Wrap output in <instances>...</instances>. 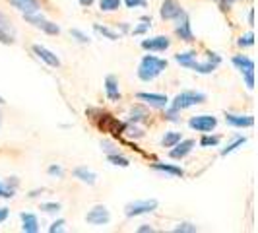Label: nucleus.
<instances>
[{
	"instance_id": "1",
	"label": "nucleus",
	"mask_w": 258,
	"mask_h": 233,
	"mask_svg": "<svg viewBox=\"0 0 258 233\" xmlns=\"http://www.w3.org/2000/svg\"><path fill=\"white\" fill-rule=\"evenodd\" d=\"M175 61L181 66H184V68H190L194 72H198V74H212V72L220 66L221 56L218 52H208V61L206 63H200V61L196 59V52L188 51V52H179V54H175Z\"/></svg>"
},
{
	"instance_id": "2",
	"label": "nucleus",
	"mask_w": 258,
	"mask_h": 233,
	"mask_svg": "<svg viewBox=\"0 0 258 233\" xmlns=\"http://www.w3.org/2000/svg\"><path fill=\"white\" fill-rule=\"evenodd\" d=\"M165 68H167V61L165 59H157L154 54H146L142 61H140V66H138V78L142 82H152Z\"/></svg>"
},
{
	"instance_id": "3",
	"label": "nucleus",
	"mask_w": 258,
	"mask_h": 233,
	"mask_svg": "<svg viewBox=\"0 0 258 233\" xmlns=\"http://www.w3.org/2000/svg\"><path fill=\"white\" fill-rule=\"evenodd\" d=\"M206 101V93H202V91H192V90H186V91H181V93H177L175 95V99H173V103L169 109H173V111H182V109H188V107H194V105H200Z\"/></svg>"
},
{
	"instance_id": "4",
	"label": "nucleus",
	"mask_w": 258,
	"mask_h": 233,
	"mask_svg": "<svg viewBox=\"0 0 258 233\" xmlns=\"http://www.w3.org/2000/svg\"><path fill=\"white\" fill-rule=\"evenodd\" d=\"M233 66L245 76V84L248 90H252L254 88V61L250 59V56H246V54H235L231 59Z\"/></svg>"
},
{
	"instance_id": "5",
	"label": "nucleus",
	"mask_w": 258,
	"mask_h": 233,
	"mask_svg": "<svg viewBox=\"0 0 258 233\" xmlns=\"http://www.w3.org/2000/svg\"><path fill=\"white\" fill-rule=\"evenodd\" d=\"M157 210V200L150 198V200H134L128 202L124 206V216L126 218H136V216H142V214H152Z\"/></svg>"
},
{
	"instance_id": "6",
	"label": "nucleus",
	"mask_w": 258,
	"mask_h": 233,
	"mask_svg": "<svg viewBox=\"0 0 258 233\" xmlns=\"http://www.w3.org/2000/svg\"><path fill=\"white\" fill-rule=\"evenodd\" d=\"M97 127L101 132H109V134H113V136H120L122 132H124V123H120L118 119H115L113 115H109V113H101L99 115V121H97Z\"/></svg>"
},
{
	"instance_id": "7",
	"label": "nucleus",
	"mask_w": 258,
	"mask_h": 233,
	"mask_svg": "<svg viewBox=\"0 0 258 233\" xmlns=\"http://www.w3.org/2000/svg\"><path fill=\"white\" fill-rule=\"evenodd\" d=\"M188 127L196 132H212V130L218 127V119L214 115H196V116H190L188 119Z\"/></svg>"
},
{
	"instance_id": "8",
	"label": "nucleus",
	"mask_w": 258,
	"mask_h": 233,
	"mask_svg": "<svg viewBox=\"0 0 258 233\" xmlns=\"http://www.w3.org/2000/svg\"><path fill=\"white\" fill-rule=\"evenodd\" d=\"M24 18H26L27 24L39 27V29H43V31H45V33H49V35H58V33H60V26H56L54 22L45 20V18H43V16H39L37 12H35V14H26Z\"/></svg>"
},
{
	"instance_id": "9",
	"label": "nucleus",
	"mask_w": 258,
	"mask_h": 233,
	"mask_svg": "<svg viewBox=\"0 0 258 233\" xmlns=\"http://www.w3.org/2000/svg\"><path fill=\"white\" fill-rule=\"evenodd\" d=\"M0 43L2 45L16 43V27H14L12 20L4 12H0Z\"/></svg>"
},
{
	"instance_id": "10",
	"label": "nucleus",
	"mask_w": 258,
	"mask_h": 233,
	"mask_svg": "<svg viewBox=\"0 0 258 233\" xmlns=\"http://www.w3.org/2000/svg\"><path fill=\"white\" fill-rule=\"evenodd\" d=\"M184 14H186L184 8H182L177 0H163V4H161V8H159V16H161L163 20H179Z\"/></svg>"
},
{
	"instance_id": "11",
	"label": "nucleus",
	"mask_w": 258,
	"mask_h": 233,
	"mask_svg": "<svg viewBox=\"0 0 258 233\" xmlns=\"http://www.w3.org/2000/svg\"><path fill=\"white\" fill-rule=\"evenodd\" d=\"M171 47V39L167 35H155V37L144 39L142 41V49L146 51H155V52H163Z\"/></svg>"
},
{
	"instance_id": "12",
	"label": "nucleus",
	"mask_w": 258,
	"mask_h": 233,
	"mask_svg": "<svg viewBox=\"0 0 258 233\" xmlns=\"http://www.w3.org/2000/svg\"><path fill=\"white\" fill-rule=\"evenodd\" d=\"M86 221H88L90 225H107V223L111 221V214H109V210L105 206H95L88 212Z\"/></svg>"
},
{
	"instance_id": "13",
	"label": "nucleus",
	"mask_w": 258,
	"mask_h": 233,
	"mask_svg": "<svg viewBox=\"0 0 258 233\" xmlns=\"http://www.w3.org/2000/svg\"><path fill=\"white\" fill-rule=\"evenodd\" d=\"M177 22H179V26H177V29H175L177 37L181 39V41H184V43H194L196 39H194V33H192V29H190V20H188V14H184V16H182V18H179Z\"/></svg>"
},
{
	"instance_id": "14",
	"label": "nucleus",
	"mask_w": 258,
	"mask_h": 233,
	"mask_svg": "<svg viewBox=\"0 0 258 233\" xmlns=\"http://www.w3.org/2000/svg\"><path fill=\"white\" fill-rule=\"evenodd\" d=\"M194 146H196L194 140H182L181 138L179 142L169 150V157H171V159H182V157H186V155L192 152Z\"/></svg>"
},
{
	"instance_id": "15",
	"label": "nucleus",
	"mask_w": 258,
	"mask_h": 233,
	"mask_svg": "<svg viewBox=\"0 0 258 233\" xmlns=\"http://www.w3.org/2000/svg\"><path fill=\"white\" fill-rule=\"evenodd\" d=\"M136 97L142 99L144 103H148L150 107H155V109H165L169 105L167 95H161V93H146V91H140Z\"/></svg>"
},
{
	"instance_id": "16",
	"label": "nucleus",
	"mask_w": 258,
	"mask_h": 233,
	"mask_svg": "<svg viewBox=\"0 0 258 233\" xmlns=\"http://www.w3.org/2000/svg\"><path fill=\"white\" fill-rule=\"evenodd\" d=\"M33 52H35V56L41 59L45 65L52 66V68H58V66H60V59L52 51H49L47 47H43V45H33Z\"/></svg>"
},
{
	"instance_id": "17",
	"label": "nucleus",
	"mask_w": 258,
	"mask_h": 233,
	"mask_svg": "<svg viewBox=\"0 0 258 233\" xmlns=\"http://www.w3.org/2000/svg\"><path fill=\"white\" fill-rule=\"evenodd\" d=\"M225 123L235 129H250L254 125L252 115H235V113H225Z\"/></svg>"
},
{
	"instance_id": "18",
	"label": "nucleus",
	"mask_w": 258,
	"mask_h": 233,
	"mask_svg": "<svg viewBox=\"0 0 258 233\" xmlns=\"http://www.w3.org/2000/svg\"><path fill=\"white\" fill-rule=\"evenodd\" d=\"M105 93H107V99L113 101V103H118L120 101V90H118V78L109 74L105 78Z\"/></svg>"
},
{
	"instance_id": "19",
	"label": "nucleus",
	"mask_w": 258,
	"mask_h": 233,
	"mask_svg": "<svg viewBox=\"0 0 258 233\" xmlns=\"http://www.w3.org/2000/svg\"><path fill=\"white\" fill-rule=\"evenodd\" d=\"M10 4H12L16 10H20L24 16L26 14H35L41 10L39 0H10Z\"/></svg>"
},
{
	"instance_id": "20",
	"label": "nucleus",
	"mask_w": 258,
	"mask_h": 233,
	"mask_svg": "<svg viewBox=\"0 0 258 233\" xmlns=\"http://www.w3.org/2000/svg\"><path fill=\"white\" fill-rule=\"evenodd\" d=\"M22 218V231H26V233H37L39 231V221H37V216L35 214H22L20 216Z\"/></svg>"
},
{
	"instance_id": "21",
	"label": "nucleus",
	"mask_w": 258,
	"mask_h": 233,
	"mask_svg": "<svg viewBox=\"0 0 258 233\" xmlns=\"http://www.w3.org/2000/svg\"><path fill=\"white\" fill-rule=\"evenodd\" d=\"M72 173H74V177H76V179H80L82 183L95 185V179H97V177H95V173H93V171H90L88 167H76Z\"/></svg>"
},
{
	"instance_id": "22",
	"label": "nucleus",
	"mask_w": 258,
	"mask_h": 233,
	"mask_svg": "<svg viewBox=\"0 0 258 233\" xmlns=\"http://www.w3.org/2000/svg\"><path fill=\"white\" fill-rule=\"evenodd\" d=\"M152 169H154V171H161V173H167V175H173V177H182V175H184L182 167L169 165V163H154Z\"/></svg>"
},
{
	"instance_id": "23",
	"label": "nucleus",
	"mask_w": 258,
	"mask_h": 233,
	"mask_svg": "<svg viewBox=\"0 0 258 233\" xmlns=\"http://www.w3.org/2000/svg\"><path fill=\"white\" fill-rule=\"evenodd\" d=\"M148 111H146V107H140V105H134L132 109H130V123H142L148 119Z\"/></svg>"
},
{
	"instance_id": "24",
	"label": "nucleus",
	"mask_w": 258,
	"mask_h": 233,
	"mask_svg": "<svg viewBox=\"0 0 258 233\" xmlns=\"http://www.w3.org/2000/svg\"><path fill=\"white\" fill-rule=\"evenodd\" d=\"M93 29H95L97 33H101L103 37H107L109 41H118V39H120V33H116V31H113V29H109V27H105V26H99V24H95Z\"/></svg>"
},
{
	"instance_id": "25",
	"label": "nucleus",
	"mask_w": 258,
	"mask_h": 233,
	"mask_svg": "<svg viewBox=\"0 0 258 233\" xmlns=\"http://www.w3.org/2000/svg\"><path fill=\"white\" fill-rule=\"evenodd\" d=\"M181 138H182L181 132H173V130H171V132H167V134L163 136V140H161V144H163L165 148H173V146H175V144L179 142Z\"/></svg>"
},
{
	"instance_id": "26",
	"label": "nucleus",
	"mask_w": 258,
	"mask_h": 233,
	"mask_svg": "<svg viewBox=\"0 0 258 233\" xmlns=\"http://www.w3.org/2000/svg\"><path fill=\"white\" fill-rule=\"evenodd\" d=\"M107 159H109L113 165H116V167H128L130 165L128 159L122 157V155H118V152H115V154H107Z\"/></svg>"
},
{
	"instance_id": "27",
	"label": "nucleus",
	"mask_w": 258,
	"mask_h": 233,
	"mask_svg": "<svg viewBox=\"0 0 258 233\" xmlns=\"http://www.w3.org/2000/svg\"><path fill=\"white\" fill-rule=\"evenodd\" d=\"M120 2L122 0H99V6L103 12H115L120 8Z\"/></svg>"
},
{
	"instance_id": "28",
	"label": "nucleus",
	"mask_w": 258,
	"mask_h": 233,
	"mask_svg": "<svg viewBox=\"0 0 258 233\" xmlns=\"http://www.w3.org/2000/svg\"><path fill=\"white\" fill-rule=\"evenodd\" d=\"M245 142H246V138H245V136H237V138H235V142H231V144H229V146H227V148H223V150H221V155L231 154V152H235L237 148H241V146H243V144H245Z\"/></svg>"
},
{
	"instance_id": "29",
	"label": "nucleus",
	"mask_w": 258,
	"mask_h": 233,
	"mask_svg": "<svg viewBox=\"0 0 258 233\" xmlns=\"http://www.w3.org/2000/svg\"><path fill=\"white\" fill-rule=\"evenodd\" d=\"M237 45L243 49V47H252L254 45V33L252 31H248L246 35H241L239 37V41H237Z\"/></svg>"
},
{
	"instance_id": "30",
	"label": "nucleus",
	"mask_w": 258,
	"mask_h": 233,
	"mask_svg": "<svg viewBox=\"0 0 258 233\" xmlns=\"http://www.w3.org/2000/svg\"><path fill=\"white\" fill-rule=\"evenodd\" d=\"M173 231L175 233H196L198 231V227H196L194 223H186V221H184V223H179Z\"/></svg>"
},
{
	"instance_id": "31",
	"label": "nucleus",
	"mask_w": 258,
	"mask_h": 233,
	"mask_svg": "<svg viewBox=\"0 0 258 233\" xmlns=\"http://www.w3.org/2000/svg\"><path fill=\"white\" fill-rule=\"evenodd\" d=\"M16 194V189H12L8 183H0V198H12Z\"/></svg>"
},
{
	"instance_id": "32",
	"label": "nucleus",
	"mask_w": 258,
	"mask_h": 233,
	"mask_svg": "<svg viewBox=\"0 0 258 233\" xmlns=\"http://www.w3.org/2000/svg\"><path fill=\"white\" fill-rule=\"evenodd\" d=\"M70 35H72V37H76L78 43H84V45L91 41V39L88 37V35H86L84 31H82V29H76V27H74V29H70Z\"/></svg>"
},
{
	"instance_id": "33",
	"label": "nucleus",
	"mask_w": 258,
	"mask_h": 233,
	"mask_svg": "<svg viewBox=\"0 0 258 233\" xmlns=\"http://www.w3.org/2000/svg\"><path fill=\"white\" fill-rule=\"evenodd\" d=\"M220 144V136H208V134H204L202 136V140H200V146L202 148H208V146H218Z\"/></svg>"
},
{
	"instance_id": "34",
	"label": "nucleus",
	"mask_w": 258,
	"mask_h": 233,
	"mask_svg": "<svg viewBox=\"0 0 258 233\" xmlns=\"http://www.w3.org/2000/svg\"><path fill=\"white\" fill-rule=\"evenodd\" d=\"M41 210L43 212H49V214H54V212L60 210V204L58 202H45V204H41Z\"/></svg>"
},
{
	"instance_id": "35",
	"label": "nucleus",
	"mask_w": 258,
	"mask_h": 233,
	"mask_svg": "<svg viewBox=\"0 0 258 233\" xmlns=\"http://www.w3.org/2000/svg\"><path fill=\"white\" fill-rule=\"evenodd\" d=\"M126 8H146L148 6V0H124Z\"/></svg>"
},
{
	"instance_id": "36",
	"label": "nucleus",
	"mask_w": 258,
	"mask_h": 233,
	"mask_svg": "<svg viewBox=\"0 0 258 233\" xmlns=\"http://www.w3.org/2000/svg\"><path fill=\"white\" fill-rule=\"evenodd\" d=\"M47 173L52 175V177H62L64 175V169L60 167V165H51V167L47 169Z\"/></svg>"
},
{
	"instance_id": "37",
	"label": "nucleus",
	"mask_w": 258,
	"mask_h": 233,
	"mask_svg": "<svg viewBox=\"0 0 258 233\" xmlns=\"http://www.w3.org/2000/svg\"><path fill=\"white\" fill-rule=\"evenodd\" d=\"M150 27H152V24H148V22H144L142 26L134 27V29H132V33H134V35H142V33H146V31H148Z\"/></svg>"
},
{
	"instance_id": "38",
	"label": "nucleus",
	"mask_w": 258,
	"mask_h": 233,
	"mask_svg": "<svg viewBox=\"0 0 258 233\" xmlns=\"http://www.w3.org/2000/svg\"><path fill=\"white\" fill-rule=\"evenodd\" d=\"M64 229V220H56L54 223H52L51 227H49V231L54 233V231H62Z\"/></svg>"
},
{
	"instance_id": "39",
	"label": "nucleus",
	"mask_w": 258,
	"mask_h": 233,
	"mask_svg": "<svg viewBox=\"0 0 258 233\" xmlns=\"http://www.w3.org/2000/svg\"><path fill=\"white\" fill-rule=\"evenodd\" d=\"M165 119L171 121V123H177V121H179V113L173 111V109H167V111H165Z\"/></svg>"
},
{
	"instance_id": "40",
	"label": "nucleus",
	"mask_w": 258,
	"mask_h": 233,
	"mask_svg": "<svg viewBox=\"0 0 258 233\" xmlns=\"http://www.w3.org/2000/svg\"><path fill=\"white\" fill-rule=\"evenodd\" d=\"M124 132H128L130 136H134V138H140V136H144L142 130L136 129V127H134V129H126V127H124Z\"/></svg>"
},
{
	"instance_id": "41",
	"label": "nucleus",
	"mask_w": 258,
	"mask_h": 233,
	"mask_svg": "<svg viewBox=\"0 0 258 233\" xmlns=\"http://www.w3.org/2000/svg\"><path fill=\"white\" fill-rule=\"evenodd\" d=\"M101 148H103V152H107V154H115V152H118V150H115V146L111 142H103L101 144Z\"/></svg>"
},
{
	"instance_id": "42",
	"label": "nucleus",
	"mask_w": 258,
	"mask_h": 233,
	"mask_svg": "<svg viewBox=\"0 0 258 233\" xmlns=\"http://www.w3.org/2000/svg\"><path fill=\"white\" fill-rule=\"evenodd\" d=\"M8 214H10V210H8V208H0V223L8 220Z\"/></svg>"
},
{
	"instance_id": "43",
	"label": "nucleus",
	"mask_w": 258,
	"mask_h": 233,
	"mask_svg": "<svg viewBox=\"0 0 258 233\" xmlns=\"http://www.w3.org/2000/svg\"><path fill=\"white\" fill-rule=\"evenodd\" d=\"M152 233L154 231V227H152V225H148V223H144V225H140V227H138V233Z\"/></svg>"
},
{
	"instance_id": "44",
	"label": "nucleus",
	"mask_w": 258,
	"mask_h": 233,
	"mask_svg": "<svg viewBox=\"0 0 258 233\" xmlns=\"http://www.w3.org/2000/svg\"><path fill=\"white\" fill-rule=\"evenodd\" d=\"M233 2H235V0H221V10H223V12H225V10H227V8H229V6H231Z\"/></svg>"
},
{
	"instance_id": "45",
	"label": "nucleus",
	"mask_w": 258,
	"mask_h": 233,
	"mask_svg": "<svg viewBox=\"0 0 258 233\" xmlns=\"http://www.w3.org/2000/svg\"><path fill=\"white\" fill-rule=\"evenodd\" d=\"M248 24H250V26H254V10H252V8L248 10Z\"/></svg>"
},
{
	"instance_id": "46",
	"label": "nucleus",
	"mask_w": 258,
	"mask_h": 233,
	"mask_svg": "<svg viewBox=\"0 0 258 233\" xmlns=\"http://www.w3.org/2000/svg\"><path fill=\"white\" fill-rule=\"evenodd\" d=\"M78 2H80L82 6H91V4H93V0H78Z\"/></svg>"
},
{
	"instance_id": "47",
	"label": "nucleus",
	"mask_w": 258,
	"mask_h": 233,
	"mask_svg": "<svg viewBox=\"0 0 258 233\" xmlns=\"http://www.w3.org/2000/svg\"><path fill=\"white\" fill-rule=\"evenodd\" d=\"M0 105H4V99H2V97H0Z\"/></svg>"
},
{
	"instance_id": "48",
	"label": "nucleus",
	"mask_w": 258,
	"mask_h": 233,
	"mask_svg": "<svg viewBox=\"0 0 258 233\" xmlns=\"http://www.w3.org/2000/svg\"><path fill=\"white\" fill-rule=\"evenodd\" d=\"M0 127H2V115H0Z\"/></svg>"
}]
</instances>
